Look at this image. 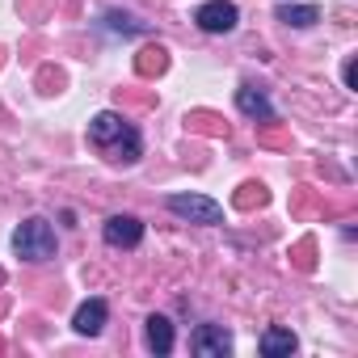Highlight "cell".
Segmentation results:
<instances>
[{"instance_id": "obj_1", "label": "cell", "mask_w": 358, "mask_h": 358, "mask_svg": "<svg viewBox=\"0 0 358 358\" xmlns=\"http://www.w3.org/2000/svg\"><path fill=\"white\" fill-rule=\"evenodd\" d=\"M89 143L93 148H101L114 164H135L139 160V131L122 118V114H114V110H101L93 122H89Z\"/></svg>"}, {"instance_id": "obj_2", "label": "cell", "mask_w": 358, "mask_h": 358, "mask_svg": "<svg viewBox=\"0 0 358 358\" xmlns=\"http://www.w3.org/2000/svg\"><path fill=\"white\" fill-rule=\"evenodd\" d=\"M13 249H17V257H26V262H51V257H55V228H51L43 215H34V220H26V224L13 232Z\"/></svg>"}, {"instance_id": "obj_3", "label": "cell", "mask_w": 358, "mask_h": 358, "mask_svg": "<svg viewBox=\"0 0 358 358\" xmlns=\"http://www.w3.org/2000/svg\"><path fill=\"white\" fill-rule=\"evenodd\" d=\"M164 207L173 215L190 220V224H224V207L215 199H207V194H169Z\"/></svg>"}, {"instance_id": "obj_4", "label": "cell", "mask_w": 358, "mask_h": 358, "mask_svg": "<svg viewBox=\"0 0 358 358\" xmlns=\"http://www.w3.org/2000/svg\"><path fill=\"white\" fill-rule=\"evenodd\" d=\"M194 22H199V30H207V34H228V30H236L241 13H236L232 0H207V5L194 9Z\"/></svg>"}, {"instance_id": "obj_5", "label": "cell", "mask_w": 358, "mask_h": 358, "mask_svg": "<svg viewBox=\"0 0 358 358\" xmlns=\"http://www.w3.org/2000/svg\"><path fill=\"white\" fill-rule=\"evenodd\" d=\"M190 350L199 358H228L232 354V333L224 324H199L190 337Z\"/></svg>"}, {"instance_id": "obj_6", "label": "cell", "mask_w": 358, "mask_h": 358, "mask_svg": "<svg viewBox=\"0 0 358 358\" xmlns=\"http://www.w3.org/2000/svg\"><path fill=\"white\" fill-rule=\"evenodd\" d=\"M101 236H106V245H114V249H135V245L143 241V224H139L135 215H110L106 228H101Z\"/></svg>"}, {"instance_id": "obj_7", "label": "cell", "mask_w": 358, "mask_h": 358, "mask_svg": "<svg viewBox=\"0 0 358 358\" xmlns=\"http://www.w3.org/2000/svg\"><path fill=\"white\" fill-rule=\"evenodd\" d=\"M106 316H110L106 299H85V303L76 308V316H72V329H76L80 337H97L101 324H106Z\"/></svg>"}, {"instance_id": "obj_8", "label": "cell", "mask_w": 358, "mask_h": 358, "mask_svg": "<svg viewBox=\"0 0 358 358\" xmlns=\"http://www.w3.org/2000/svg\"><path fill=\"white\" fill-rule=\"evenodd\" d=\"M236 110H241L245 118L274 122V106H270V101H266V93H262V89H253V85H241V89H236Z\"/></svg>"}, {"instance_id": "obj_9", "label": "cell", "mask_w": 358, "mask_h": 358, "mask_svg": "<svg viewBox=\"0 0 358 358\" xmlns=\"http://www.w3.org/2000/svg\"><path fill=\"white\" fill-rule=\"evenodd\" d=\"M257 350H262L266 358H287V354L295 350V333H291V329H278V324H270V329L262 333Z\"/></svg>"}, {"instance_id": "obj_10", "label": "cell", "mask_w": 358, "mask_h": 358, "mask_svg": "<svg viewBox=\"0 0 358 358\" xmlns=\"http://www.w3.org/2000/svg\"><path fill=\"white\" fill-rule=\"evenodd\" d=\"M278 22L295 26V30H308V26L320 22V9L316 5H278Z\"/></svg>"}, {"instance_id": "obj_11", "label": "cell", "mask_w": 358, "mask_h": 358, "mask_svg": "<svg viewBox=\"0 0 358 358\" xmlns=\"http://www.w3.org/2000/svg\"><path fill=\"white\" fill-rule=\"evenodd\" d=\"M148 345L156 354H169L173 350V320L169 316H148Z\"/></svg>"}, {"instance_id": "obj_12", "label": "cell", "mask_w": 358, "mask_h": 358, "mask_svg": "<svg viewBox=\"0 0 358 358\" xmlns=\"http://www.w3.org/2000/svg\"><path fill=\"white\" fill-rule=\"evenodd\" d=\"M106 22H110V30H122V34H139L143 30L135 17H122V13H106Z\"/></svg>"}]
</instances>
